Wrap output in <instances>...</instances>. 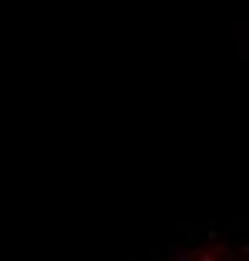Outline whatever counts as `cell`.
Returning a JSON list of instances; mask_svg holds the SVG:
<instances>
[{"label": "cell", "instance_id": "obj_1", "mask_svg": "<svg viewBox=\"0 0 249 261\" xmlns=\"http://www.w3.org/2000/svg\"><path fill=\"white\" fill-rule=\"evenodd\" d=\"M196 259L199 261H217L219 256L217 254H209V251H199V254H196Z\"/></svg>", "mask_w": 249, "mask_h": 261}]
</instances>
